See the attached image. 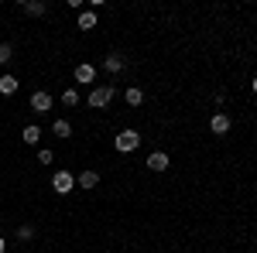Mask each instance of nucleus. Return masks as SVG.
<instances>
[{
    "label": "nucleus",
    "instance_id": "f257e3e1",
    "mask_svg": "<svg viewBox=\"0 0 257 253\" xmlns=\"http://www.w3.org/2000/svg\"><path fill=\"white\" fill-rule=\"evenodd\" d=\"M113 99H117V89H113L110 82H103V86H93V89H89V96H86V106H89V110H106Z\"/></svg>",
    "mask_w": 257,
    "mask_h": 253
},
{
    "label": "nucleus",
    "instance_id": "aec40b11",
    "mask_svg": "<svg viewBox=\"0 0 257 253\" xmlns=\"http://www.w3.org/2000/svg\"><path fill=\"white\" fill-rule=\"evenodd\" d=\"M0 253H7V239L4 236H0Z\"/></svg>",
    "mask_w": 257,
    "mask_h": 253
},
{
    "label": "nucleus",
    "instance_id": "ddd939ff",
    "mask_svg": "<svg viewBox=\"0 0 257 253\" xmlns=\"http://www.w3.org/2000/svg\"><path fill=\"white\" fill-rule=\"evenodd\" d=\"M76 185H79V188H96L99 175L96 171H79V175H76Z\"/></svg>",
    "mask_w": 257,
    "mask_h": 253
},
{
    "label": "nucleus",
    "instance_id": "f03ea898",
    "mask_svg": "<svg viewBox=\"0 0 257 253\" xmlns=\"http://www.w3.org/2000/svg\"><path fill=\"white\" fill-rule=\"evenodd\" d=\"M113 147H117L120 154H131V151L141 147V134L134 130V127H127V130H120V134L113 137Z\"/></svg>",
    "mask_w": 257,
    "mask_h": 253
},
{
    "label": "nucleus",
    "instance_id": "7ed1b4c3",
    "mask_svg": "<svg viewBox=\"0 0 257 253\" xmlns=\"http://www.w3.org/2000/svg\"><path fill=\"white\" fill-rule=\"evenodd\" d=\"M52 188H55V195H69L76 188V175L72 171H55L52 175Z\"/></svg>",
    "mask_w": 257,
    "mask_h": 253
},
{
    "label": "nucleus",
    "instance_id": "412c9836",
    "mask_svg": "<svg viewBox=\"0 0 257 253\" xmlns=\"http://www.w3.org/2000/svg\"><path fill=\"white\" fill-rule=\"evenodd\" d=\"M250 86H254V93H257V79H254V82H250Z\"/></svg>",
    "mask_w": 257,
    "mask_h": 253
},
{
    "label": "nucleus",
    "instance_id": "9b49d317",
    "mask_svg": "<svg viewBox=\"0 0 257 253\" xmlns=\"http://www.w3.org/2000/svg\"><path fill=\"white\" fill-rule=\"evenodd\" d=\"M18 76H11V72H4V76H0V96H14V93H18Z\"/></svg>",
    "mask_w": 257,
    "mask_h": 253
},
{
    "label": "nucleus",
    "instance_id": "a211bd4d",
    "mask_svg": "<svg viewBox=\"0 0 257 253\" xmlns=\"http://www.w3.org/2000/svg\"><path fill=\"white\" fill-rule=\"evenodd\" d=\"M18 239H21V243L35 239V226H18Z\"/></svg>",
    "mask_w": 257,
    "mask_h": 253
},
{
    "label": "nucleus",
    "instance_id": "423d86ee",
    "mask_svg": "<svg viewBox=\"0 0 257 253\" xmlns=\"http://www.w3.org/2000/svg\"><path fill=\"white\" fill-rule=\"evenodd\" d=\"M72 79H76V82H82V86L96 82V65H93V62H79V65L72 69Z\"/></svg>",
    "mask_w": 257,
    "mask_h": 253
},
{
    "label": "nucleus",
    "instance_id": "9d476101",
    "mask_svg": "<svg viewBox=\"0 0 257 253\" xmlns=\"http://www.w3.org/2000/svg\"><path fill=\"white\" fill-rule=\"evenodd\" d=\"M123 65H127V62H123V55H106V59H103L106 76H120V72H123Z\"/></svg>",
    "mask_w": 257,
    "mask_h": 253
},
{
    "label": "nucleus",
    "instance_id": "f3484780",
    "mask_svg": "<svg viewBox=\"0 0 257 253\" xmlns=\"http://www.w3.org/2000/svg\"><path fill=\"white\" fill-rule=\"evenodd\" d=\"M11 59H14V45L11 41H0V65H7Z\"/></svg>",
    "mask_w": 257,
    "mask_h": 253
},
{
    "label": "nucleus",
    "instance_id": "2eb2a0df",
    "mask_svg": "<svg viewBox=\"0 0 257 253\" xmlns=\"http://www.w3.org/2000/svg\"><path fill=\"white\" fill-rule=\"evenodd\" d=\"M123 99H127V106H141V103H144V93H141L138 86H131V89L123 93Z\"/></svg>",
    "mask_w": 257,
    "mask_h": 253
},
{
    "label": "nucleus",
    "instance_id": "39448f33",
    "mask_svg": "<svg viewBox=\"0 0 257 253\" xmlns=\"http://www.w3.org/2000/svg\"><path fill=\"white\" fill-rule=\"evenodd\" d=\"M230 127H233V120L226 117L223 110H216V113L209 117V130H213L216 137H226V134H230Z\"/></svg>",
    "mask_w": 257,
    "mask_h": 253
},
{
    "label": "nucleus",
    "instance_id": "f8f14e48",
    "mask_svg": "<svg viewBox=\"0 0 257 253\" xmlns=\"http://www.w3.org/2000/svg\"><path fill=\"white\" fill-rule=\"evenodd\" d=\"M76 28H82V31H93V28H96V11H93V7L79 11V21H76Z\"/></svg>",
    "mask_w": 257,
    "mask_h": 253
},
{
    "label": "nucleus",
    "instance_id": "6e6552de",
    "mask_svg": "<svg viewBox=\"0 0 257 253\" xmlns=\"http://www.w3.org/2000/svg\"><path fill=\"white\" fill-rule=\"evenodd\" d=\"M18 11H21V14H28V18H41V14H45L48 7H45L41 0H21V4H18Z\"/></svg>",
    "mask_w": 257,
    "mask_h": 253
},
{
    "label": "nucleus",
    "instance_id": "20e7f679",
    "mask_svg": "<svg viewBox=\"0 0 257 253\" xmlns=\"http://www.w3.org/2000/svg\"><path fill=\"white\" fill-rule=\"evenodd\" d=\"M52 106H55V99H52V93H45V89H38V93L31 96V113H38V117L52 113Z\"/></svg>",
    "mask_w": 257,
    "mask_h": 253
},
{
    "label": "nucleus",
    "instance_id": "0eeeda50",
    "mask_svg": "<svg viewBox=\"0 0 257 253\" xmlns=\"http://www.w3.org/2000/svg\"><path fill=\"white\" fill-rule=\"evenodd\" d=\"M144 164H148L151 171H168V164H172V161H168V154H165V151H151Z\"/></svg>",
    "mask_w": 257,
    "mask_h": 253
},
{
    "label": "nucleus",
    "instance_id": "dca6fc26",
    "mask_svg": "<svg viewBox=\"0 0 257 253\" xmlns=\"http://www.w3.org/2000/svg\"><path fill=\"white\" fill-rule=\"evenodd\" d=\"M62 106H69V110L79 106V89H65V93H62Z\"/></svg>",
    "mask_w": 257,
    "mask_h": 253
},
{
    "label": "nucleus",
    "instance_id": "1a4fd4ad",
    "mask_svg": "<svg viewBox=\"0 0 257 253\" xmlns=\"http://www.w3.org/2000/svg\"><path fill=\"white\" fill-rule=\"evenodd\" d=\"M21 140H24L28 147H38V140H41V127H38V123H28V127L21 130Z\"/></svg>",
    "mask_w": 257,
    "mask_h": 253
},
{
    "label": "nucleus",
    "instance_id": "6ab92c4d",
    "mask_svg": "<svg viewBox=\"0 0 257 253\" xmlns=\"http://www.w3.org/2000/svg\"><path fill=\"white\" fill-rule=\"evenodd\" d=\"M52 157H55V154H52L48 147H41V151H38V161H41V164H52Z\"/></svg>",
    "mask_w": 257,
    "mask_h": 253
},
{
    "label": "nucleus",
    "instance_id": "4468645a",
    "mask_svg": "<svg viewBox=\"0 0 257 253\" xmlns=\"http://www.w3.org/2000/svg\"><path fill=\"white\" fill-rule=\"evenodd\" d=\"M52 134L62 137V140H65V137H72V123H69V120H55V123H52Z\"/></svg>",
    "mask_w": 257,
    "mask_h": 253
}]
</instances>
